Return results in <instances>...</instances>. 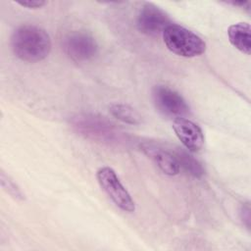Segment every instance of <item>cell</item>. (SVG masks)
<instances>
[{
	"mask_svg": "<svg viewBox=\"0 0 251 251\" xmlns=\"http://www.w3.org/2000/svg\"><path fill=\"white\" fill-rule=\"evenodd\" d=\"M11 47L14 54L22 61L35 63L44 60L49 55L51 40L43 28L25 25L13 32Z\"/></svg>",
	"mask_w": 251,
	"mask_h": 251,
	"instance_id": "obj_1",
	"label": "cell"
},
{
	"mask_svg": "<svg viewBox=\"0 0 251 251\" xmlns=\"http://www.w3.org/2000/svg\"><path fill=\"white\" fill-rule=\"evenodd\" d=\"M72 125L79 134L97 142L113 145L124 141L123 132L103 117L80 114L72 119Z\"/></svg>",
	"mask_w": 251,
	"mask_h": 251,
	"instance_id": "obj_2",
	"label": "cell"
},
{
	"mask_svg": "<svg viewBox=\"0 0 251 251\" xmlns=\"http://www.w3.org/2000/svg\"><path fill=\"white\" fill-rule=\"evenodd\" d=\"M162 35L167 48L178 56L191 58L206 50V44L201 37L181 25L171 24Z\"/></svg>",
	"mask_w": 251,
	"mask_h": 251,
	"instance_id": "obj_3",
	"label": "cell"
},
{
	"mask_svg": "<svg viewBox=\"0 0 251 251\" xmlns=\"http://www.w3.org/2000/svg\"><path fill=\"white\" fill-rule=\"evenodd\" d=\"M96 177L101 188L120 209L129 213L135 210V205L130 194L122 184L112 168H100L96 173Z\"/></svg>",
	"mask_w": 251,
	"mask_h": 251,
	"instance_id": "obj_4",
	"label": "cell"
},
{
	"mask_svg": "<svg viewBox=\"0 0 251 251\" xmlns=\"http://www.w3.org/2000/svg\"><path fill=\"white\" fill-rule=\"evenodd\" d=\"M63 49L71 60L81 63L94 58L98 52V44L90 34L75 31L64 38Z\"/></svg>",
	"mask_w": 251,
	"mask_h": 251,
	"instance_id": "obj_5",
	"label": "cell"
},
{
	"mask_svg": "<svg viewBox=\"0 0 251 251\" xmlns=\"http://www.w3.org/2000/svg\"><path fill=\"white\" fill-rule=\"evenodd\" d=\"M156 108L169 117L181 118L188 113V106L182 96L166 85H156L152 90Z\"/></svg>",
	"mask_w": 251,
	"mask_h": 251,
	"instance_id": "obj_6",
	"label": "cell"
},
{
	"mask_svg": "<svg viewBox=\"0 0 251 251\" xmlns=\"http://www.w3.org/2000/svg\"><path fill=\"white\" fill-rule=\"evenodd\" d=\"M171 24L169 16L152 3H146L142 6L136 21L138 30L149 36L163 34Z\"/></svg>",
	"mask_w": 251,
	"mask_h": 251,
	"instance_id": "obj_7",
	"label": "cell"
},
{
	"mask_svg": "<svg viewBox=\"0 0 251 251\" xmlns=\"http://www.w3.org/2000/svg\"><path fill=\"white\" fill-rule=\"evenodd\" d=\"M173 129L177 138L189 151L196 152L203 147V132L193 122L184 118H177L173 124Z\"/></svg>",
	"mask_w": 251,
	"mask_h": 251,
	"instance_id": "obj_8",
	"label": "cell"
},
{
	"mask_svg": "<svg viewBox=\"0 0 251 251\" xmlns=\"http://www.w3.org/2000/svg\"><path fill=\"white\" fill-rule=\"evenodd\" d=\"M140 148L164 174L168 176H176L179 173L180 167L175 154H172L164 148L149 142L142 143Z\"/></svg>",
	"mask_w": 251,
	"mask_h": 251,
	"instance_id": "obj_9",
	"label": "cell"
},
{
	"mask_svg": "<svg viewBox=\"0 0 251 251\" xmlns=\"http://www.w3.org/2000/svg\"><path fill=\"white\" fill-rule=\"evenodd\" d=\"M229 42L240 52L249 55L251 52V28L247 23H237L228 27Z\"/></svg>",
	"mask_w": 251,
	"mask_h": 251,
	"instance_id": "obj_10",
	"label": "cell"
},
{
	"mask_svg": "<svg viewBox=\"0 0 251 251\" xmlns=\"http://www.w3.org/2000/svg\"><path fill=\"white\" fill-rule=\"evenodd\" d=\"M109 111L118 120L128 125H138L141 123L140 115L129 105L115 103L109 107Z\"/></svg>",
	"mask_w": 251,
	"mask_h": 251,
	"instance_id": "obj_11",
	"label": "cell"
},
{
	"mask_svg": "<svg viewBox=\"0 0 251 251\" xmlns=\"http://www.w3.org/2000/svg\"><path fill=\"white\" fill-rule=\"evenodd\" d=\"M175 156L178 162L179 167H182L183 170L192 176L201 177L204 175V169L202 165L187 152L178 149L175 152Z\"/></svg>",
	"mask_w": 251,
	"mask_h": 251,
	"instance_id": "obj_12",
	"label": "cell"
},
{
	"mask_svg": "<svg viewBox=\"0 0 251 251\" xmlns=\"http://www.w3.org/2000/svg\"><path fill=\"white\" fill-rule=\"evenodd\" d=\"M1 182H2V186L7 190V192H9L11 195L15 196V197H21L22 193L21 191L18 189V187L15 185V183L10 180L8 177L5 176L4 173L1 174Z\"/></svg>",
	"mask_w": 251,
	"mask_h": 251,
	"instance_id": "obj_13",
	"label": "cell"
},
{
	"mask_svg": "<svg viewBox=\"0 0 251 251\" xmlns=\"http://www.w3.org/2000/svg\"><path fill=\"white\" fill-rule=\"evenodd\" d=\"M19 5L28 8V9H38L41 8L46 4L44 1H24V2H18Z\"/></svg>",
	"mask_w": 251,
	"mask_h": 251,
	"instance_id": "obj_14",
	"label": "cell"
},
{
	"mask_svg": "<svg viewBox=\"0 0 251 251\" xmlns=\"http://www.w3.org/2000/svg\"><path fill=\"white\" fill-rule=\"evenodd\" d=\"M249 206L248 205H245L242 207V210H241V215H242V221H244L245 225L247 226V227H249L250 226V212H249Z\"/></svg>",
	"mask_w": 251,
	"mask_h": 251,
	"instance_id": "obj_15",
	"label": "cell"
}]
</instances>
